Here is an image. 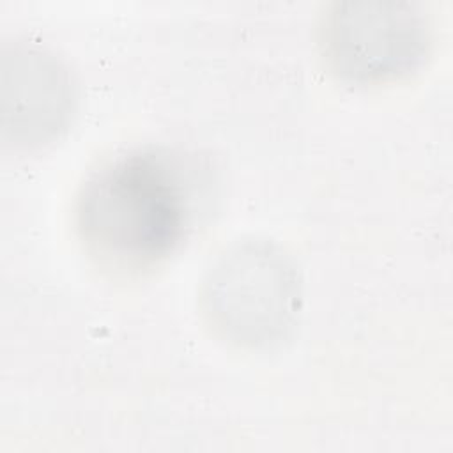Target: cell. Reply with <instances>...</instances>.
I'll return each instance as SVG.
<instances>
[{
  "mask_svg": "<svg viewBox=\"0 0 453 453\" xmlns=\"http://www.w3.org/2000/svg\"><path fill=\"white\" fill-rule=\"evenodd\" d=\"M319 46L340 80L375 85L418 69L432 46V27L411 2H342L322 16Z\"/></svg>",
  "mask_w": 453,
  "mask_h": 453,
  "instance_id": "3",
  "label": "cell"
},
{
  "mask_svg": "<svg viewBox=\"0 0 453 453\" xmlns=\"http://www.w3.org/2000/svg\"><path fill=\"white\" fill-rule=\"evenodd\" d=\"M165 147H134L94 170L76 198V230L103 267L136 274L166 260L193 226L196 177Z\"/></svg>",
  "mask_w": 453,
  "mask_h": 453,
  "instance_id": "1",
  "label": "cell"
},
{
  "mask_svg": "<svg viewBox=\"0 0 453 453\" xmlns=\"http://www.w3.org/2000/svg\"><path fill=\"white\" fill-rule=\"evenodd\" d=\"M4 129L14 143L34 145L58 136L74 106V85L64 62L35 44L4 48Z\"/></svg>",
  "mask_w": 453,
  "mask_h": 453,
  "instance_id": "4",
  "label": "cell"
},
{
  "mask_svg": "<svg viewBox=\"0 0 453 453\" xmlns=\"http://www.w3.org/2000/svg\"><path fill=\"white\" fill-rule=\"evenodd\" d=\"M301 283L292 258L274 242H235L218 257L202 287L209 324L225 340L260 347L274 343L294 326Z\"/></svg>",
  "mask_w": 453,
  "mask_h": 453,
  "instance_id": "2",
  "label": "cell"
}]
</instances>
